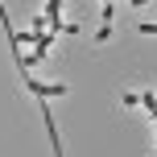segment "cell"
I'll return each instance as SVG.
<instances>
[{
	"label": "cell",
	"instance_id": "obj_1",
	"mask_svg": "<svg viewBox=\"0 0 157 157\" xmlns=\"http://www.w3.org/2000/svg\"><path fill=\"white\" fill-rule=\"evenodd\" d=\"M25 87H29L33 95H41V99H54V95H66V91H71L66 83H37V78H25Z\"/></svg>",
	"mask_w": 157,
	"mask_h": 157
},
{
	"label": "cell",
	"instance_id": "obj_2",
	"mask_svg": "<svg viewBox=\"0 0 157 157\" xmlns=\"http://www.w3.org/2000/svg\"><path fill=\"white\" fill-rule=\"evenodd\" d=\"M120 103H124V108H136V103H141V95H136V91H124V95H120Z\"/></svg>",
	"mask_w": 157,
	"mask_h": 157
},
{
	"label": "cell",
	"instance_id": "obj_3",
	"mask_svg": "<svg viewBox=\"0 0 157 157\" xmlns=\"http://www.w3.org/2000/svg\"><path fill=\"white\" fill-rule=\"evenodd\" d=\"M136 29H141V33H157V21H141Z\"/></svg>",
	"mask_w": 157,
	"mask_h": 157
},
{
	"label": "cell",
	"instance_id": "obj_4",
	"mask_svg": "<svg viewBox=\"0 0 157 157\" xmlns=\"http://www.w3.org/2000/svg\"><path fill=\"white\" fill-rule=\"evenodd\" d=\"M153 124H157V112H153Z\"/></svg>",
	"mask_w": 157,
	"mask_h": 157
}]
</instances>
